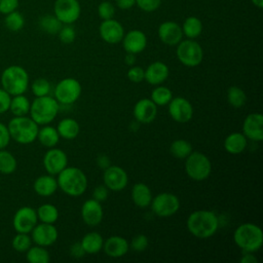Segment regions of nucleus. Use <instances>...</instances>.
Here are the masks:
<instances>
[{"label":"nucleus","instance_id":"nucleus-1","mask_svg":"<svg viewBox=\"0 0 263 263\" xmlns=\"http://www.w3.org/2000/svg\"><path fill=\"white\" fill-rule=\"evenodd\" d=\"M186 227L193 236L205 239L218 231L219 218L213 211L197 210L188 216Z\"/></svg>","mask_w":263,"mask_h":263},{"label":"nucleus","instance_id":"nucleus-2","mask_svg":"<svg viewBox=\"0 0 263 263\" xmlns=\"http://www.w3.org/2000/svg\"><path fill=\"white\" fill-rule=\"evenodd\" d=\"M58 187L67 195L77 197L87 188V177L84 172L75 166H66L58 174Z\"/></svg>","mask_w":263,"mask_h":263},{"label":"nucleus","instance_id":"nucleus-3","mask_svg":"<svg viewBox=\"0 0 263 263\" xmlns=\"http://www.w3.org/2000/svg\"><path fill=\"white\" fill-rule=\"evenodd\" d=\"M233 241L242 252L255 253L263 245V231L254 223L240 224L234 230Z\"/></svg>","mask_w":263,"mask_h":263},{"label":"nucleus","instance_id":"nucleus-4","mask_svg":"<svg viewBox=\"0 0 263 263\" xmlns=\"http://www.w3.org/2000/svg\"><path fill=\"white\" fill-rule=\"evenodd\" d=\"M10 138L23 145L31 144L37 139L39 125L31 118L26 116H14L8 122Z\"/></svg>","mask_w":263,"mask_h":263},{"label":"nucleus","instance_id":"nucleus-5","mask_svg":"<svg viewBox=\"0 0 263 263\" xmlns=\"http://www.w3.org/2000/svg\"><path fill=\"white\" fill-rule=\"evenodd\" d=\"M60 110L59 102L49 96L35 97L30 106V117L38 124L45 125L53 121Z\"/></svg>","mask_w":263,"mask_h":263},{"label":"nucleus","instance_id":"nucleus-6","mask_svg":"<svg viewBox=\"0 0 263 263\" xmlns=\"http://www.w3.org/2000/svg\"><path fill=\"white\" fill-rule=\"evenodd\" d=\"M0 81L2 88L10 96L23 95L29 87V74L23 67L12 65L4 69Z\"/></svg>","mask_w":263,"mask_h":263},{"label":"nucleus","instance_id":"nucleus-7","mask_svg":"<svg viewBox=\"0 0 263 263\" xmlns=\"http://www.w3.org/2000/svg\"><path fill=\"white\" fill-rule=\"evenodd\" d=\"M185 172L193 181H203L209 178L212 172V162L210 158L201 152H191L185 158Z\"/></svg>","mask_w":263,"mask_h":263},{"label":"nucleus","instance_id":"nucleus-8","mask_svg":"<svg viewBox=\"0 0 263 263\" xmlns=\"http://www.w3.org/2000/svg\"><path fill=\"white\" fill-rule=\"evenodd\" d=\"M176 55L181 64L193 68L202 62L203 50L197 41L187 38L177 44Z\"/></svg>","mask_w":263,"mask_h":263},{"label":"nucleus","instance_id":"nucleus-9","mask_svg":"<svg viewBox=\"0 0 263 263\" xmlns=\"http://www.w3.org/2000/svg\"><path fill=\"white\" fill-rule=\"evenodd\" d=\"M82 86L80 82L72 77H67L58 82L54 87V99L59 104H74L81 96Z\"/></svg>","mask_w":263,"mask_h":263},{"label":"nucleus","instance_id":"nucleus-10","mask_svg":"<svg viewBox=\"0 0 263 263\" xmlns=\"http://www.w3.org/2000/svg\"><path fill=\"white\" fill-rule=\"evenodd\" d=\"M152 212L161 218L175 215L180 209V199L177 195L170 192H161L152 197L150 203Z\"/></svg>","mask_w":263,"mask_h":263},{"label":"nucleus","instance_id":"nucleus-11","mask_svg":"<svg viewBox=\"0 0 263 263\" xmlns=\"http://www.w3.org/2000/svg\"><path fill=\"white\" fill-rule=\"evenodd\" d=\"M81 13V6L78 0H55L53 5V14L63 25L75 23Z\"/></svg>","mask_w":263,"mask_h":263},{"label":"nucleus","instance_id":"nucleus-12","mask_svg":"<svg viewBox=\"0 0 263 263\" xmlns=\"http://www.w3.org/2000/svg\"><path fill=\"white\" fill-rule=\"evenodd\" d=\"M103 182L109 190L119 192L127 186L128 176L121 166L110 164L104 170Z\"/></svg>","mask_w":263,"mask_h":263},{"label":"nucleus","instance_id":"nucleus-13","mask_svg":"<svg viewBox=\"0 0 263 263\" xmlns=\"http://www.w3.org/2000/svg\"><path fill=\"white\" fill-rule=\"evenodd\" d=\"M38 222L36 210L25 205L20 208L12 219V225L16 232L30 233Z\"/></svg>","mask_w":263,"mask_h":263},{"label":"nucleus","instance_id":"nucleus-14","mask_svg":"<svg viewBox=\"0 0 263 263\" xmlns=\"http://www.w3.org/2000/svg\"><path fill=\"white\" fill-rule=\"evenodd\" d=\"M167 105L168 114L176 122L186 123L191 120L193 116V107L187 99L183 97H173Z\"/></svg>","mask_w":263,"mask_h":263},{"label":"nucleus","instance_id":"nucleus-15","mask_svg":"<svg viewBox=\"0 0 263 263\" xmlns=\"http://www.w3.org/2000/svg\"><path fill=\"white\" fill-rule=\"evenodd\" d=\"M43 166L49 175H58L68 166V156L66 152L59 148H49L43 156Z\"/></svg>","mask_w":263,"mask_h":263},{"label":"nucleus","instance_id":"nucleus-16","mask_svg":"<svg viewBox=\"0 0 263 263\" xmlns=\"http://www.w3.org/2000/svg\"><path fill=\"white\" fill-rule=\"evenodd\" d=\"M31 238L36 245L41 247H49L53 245L59 237V232L53 224L40 223L32 229Z\"/></svg>","mask_w":263,"mask_h":263},{"label":"nucleus","instance_id":"nucleus-17","mask_svg":"<svg viewBox=\"0 0 263 263\" xmlns=\"http://www.w3.org/2000/svg\"><path fill=\"white\" fill-rule=\"evenodd\" d=\"M242 134L249 140L261 142L263 140V115L259 112L247 115L242 122Z\"/></svg>","mask_w":263,"mask_h":263},{"label":"nucleus","instance_id":"nucleus-18","mask_svg":"<svg viewBox=\"0 0 263 263\" xmlns=\"http://www.w3.org/2000/svg\"><path fill=\"white\" fill-rule=\"evenodd\" d=\"M99 33L105 42L109 44H116L121 42L124 36V28L118 21L110 18L105 20L100 24Z\"/></svg>","mask_w":263,"mask_h":263},{"label":"nucleus","instance_id":"nucleus-19","mask_svg":"<svg viewBox=\"0 0 263 263\" xmlns=\"http://www.w3.org/2000/svg\"><path fill=\"white\" fill-rule=\"evenodd\" d=\"M160 41L168 46L177 45L183 39V32L181 26L173 21H165L161 23L157 30Z\"/></svg>","mask_w":263,"mask_h":263},{"label":"nucleus","instance_id":"nucleus-20","mask_svg":"<svg viewBox=\"0 0 263 263\" xmlns=\"http://www.w3.org/2000/svg\"><path fill=\"white\" fill-rule=\"evenodd\" d=\"M135 119L142 124H148L154 121L157 115V106L151 99H140L134 106L133 110Z\"/></svg>","mask_w":263,"mask_h":263},{"label":"nucleus","instance_id":"nucleus-21","mask_svg":"<svg viewBox=\"0 0 263 263\" xmlns=\"http://www.w3.org/2000/svg\"><path fill=\"white\" fill-rule=\"evenodd\" d=\"M103 216L104 211L100 201L90 198L83 202L81 206V218L86 225L90 227L99 225L103 220Z\"/></svg>","mask_w":263,"mask_h":263},{"label":"nucleus","instance_id":"nucleus-22","mask_svg":"<svg viewBox=\"0 0 263 263\" xmlns=\"http://www.w3.org/2000/svg\"><path fill=\"white\" fill-rule=\"evenodd\" d=\"M121 42L126 52L137 54L142 52L146 48L147 37L144 32L135 29L128 31L127 33H124Z\"/></svg>","mask_w":263,"mask_h":263},{"label":"nucleus","instance_id":"nucleus-23","mask_svg":"<svg viewBox=\"0 0 263 263\" xmlns=\"http://www.w3.org/2000/svg\"><path fill=\"white\" fill-rule=\"evenodd\" d=\"M145 80L151 85L162 84L170 75V69L163 62L156 61L151 63L145 70Z\"/></svg>","mask_w":263,"mask_h":263},{"label":"nucleus","instance_id":"nucleus-24","mask_svg":"<svg viewBox=\"0 0 263 263\" xmlns=\"http://www.w3.org/2000/svg\"><path fill=\"white\" fill-rule=\"evenodd\" d=\"M128 249L129 243L123 236L112 235L104 241L102 250L111 258H120L128 252Z\"/></svg>","mask_w":263,"mask_h":263},{"label":"nucleus","instance_id":"nucleus-25","mask_svg":"<svg viewBox=\"0 0 263 263\" xmlns=\"http://www.w3.org/2000/svg\"><path fill=\"white\" fill-rule=\"evenodd\" d=\"M57 179L52 175H42L38 177L33 183L34 191L43 197L52 195L58 189Z\"/></svg>","mask_w":263,"mask_h":263},{"label":"nucleus","instance_id":"nucleus-26","mask_svg":"<svg viewBox=\"0 0 263 263\" xmlns=\"http://www.w3.org/2000/svg\"><path fill=\"white\" fill-rule=\"evenodd\" d=\"M130 195H132L133 202L141 209H145L149 206L153 197L149 186L142 182L136 183L133 186Z\"/></svg>","mask_w":263,"mask_h":263},{"label":"nucleus","instance_id":"nucleus-27","mask_svg":"<svg viewBox=\"0 0 263 263\" xmlns=\"http://www.w3.org/2000/svg\"><path fill=\"white\" fill-rule=\"evenodd\" d=\"M224 149L230 154H239L245 151L248 145V139L242 133H231L224 140Z\"/></svg>","mask_w":263,"mask_h":263},{"label":"nucleus","instance_id":"nucleus-28","mask_svg":"<svg viewBox=\"0 0 263 263\" xmlns=\"http://www.w3.org/2000/svg\"><path fill=\"white\" fill-rule=\"evenodd\" d=\"M85 254H97L103 249V236L96 231L86 233L79 241Z\"/></svg>","mask_w":263,"mask_h":263},{"label":"nucleus","instance_id":"nucleus-29","mask_svg":"<svg viewBox=\"0 0 263 263\" xmlns=\"http://www.w3.org/2000/svg\"><path fill=\"white\" fill-rule=\"evenodd\" d=\"M57 130L60 135V138L66 140H73L78 136L80 132V126L77 120H75L74 118L66 117L60 120L57 126Z\"/></svg>","mask_w":263,"mask_h":263},{"label":"nucleus","instance_id":"nucleus-30","mask_svg":"<svg viewBox=\"0 0 263 263\" xmlns=\"http://www.w3.org/2000/svg\"><path fill=\"white\" fill-rule=\"evenodd\" d=\"M36 140H38L42 146L46 148H52L55 147V145L59 143L60 135L55 127L45 124L39 128Z\"/></svg>","mask_w":263,"mask_h":263},{"label":"nucleus","instance_id":"nucleus-31","mask_svg":"<svg viewBox=\"0 0 263 263\" xmlns=\"http://www.w3.org/2000/svg\"><path fill=\"white\" fill-rule=\"evenodd\" d=\"M181 28L183 36H186L188 39H195L202 32V23L196 16H188L183 22Z\"/></svg>","mask_w":263,"mask_h":263},{"label":"nucleus","instance_id":"nucleus-32","mask_svg":"<svg viewBox=\"0 0 263 263\" xmlns=\"http://www.w3.org/2000/svg\"><path fill=\"white\" fill-rule=\"evenodd\" d=\"M31 103L29 99L23 95H16L11 96L10 105H9V111L14 116H26L29 114Z\"/></svg>","mask_w":263,"mask_h":263},{"label":"nucleus","instance_id":"nucleus-33","mask_svg":"<svg viewBox=\"0 0 263 263\" xmlns=\"http://www.w3.org/2000/svg\"><path fill=\"white\" fill-rule=\"evenodd\" d=\"M37 218L42 223L54 224L59 219V210L51 203H43L37 210Z\"/></svg>","mask_w":263,"mask_h":263},{"label":"nucleus","instance_id":"nucleus-34","mask_svg":"<svg viewBox=\"0 0 263 263\" xmlns=\"http://www.w3.org/2000/svg\"><path fill=\"white\" fill-rule=\"evenodd\" d=\"M39 28L50 35H55L61 30L63 24L54 14H45L39 18Z\"/></svg>","mask_w":263,"mask_h":263},{"label":"nucleus","instance_id":"nucleus-35","mask_svg":"<svg viewBox=\"0 0 263 263\" xmlns=\"http://www.w3.org/2000/svg\"><path fill=\"white\" fill-rule=\"evenodd\" d=\"M26 259L30 263H48L50 256L45 247L36 245L26 251Z\"/></svg>","mask_w":263,"mask_h":263},{"label":"nucleus","instance_id":"nucleus-36","mask_svg":"<svg viewBox=\"0 0 263 263\" xmlns=\"http://www.w3.org/2000/svg\"><path fill=\"white\" fill-rule=\"evenodd\" d=\"M150 99L156 106H164L173 99V92L167 86L159 84L151 91Z\"/></svg>","mask_w":263,"mask_h":263},{"label":"nucleus","instance_id":"nucleus-37","mask_svg":"<svg viewBox=\"0 0 263 263\" xmlns=\"http://www.w3.org/2000/svg\"><path fill=\"white\" fill-rule=\"evenodd\" d=\"M17 162L12 153L5 149L0 150V174L10 175L16 170Z\"/></svg>","mask_w":263,"mask_h":263},{"label":"nucleus","instance_id":"nucleus-38","mask_svg":"<svg viewBox=\"0 0 263 263\" xmlns=\"http://www.w3.org/2000/svg\"><path fill=\"white\" fill-rule=\"evenodd\" d=\"M170 152L174 157L178 159H185L192 152V146L188 141L184 139H178L171 144Z\"/></svg>","mask_w":263,"mask_h":263},{"label":"nucleus","instance_id":"nucleus-39","mask_svg":"<svg viewBox=\"0 0 263 263\" xmlns=\"http://www.w3.org/2000/svg\"><path fill=\"white\" fill-rule=\"evenodd\" d=\"M4 26L7 30L11 32H18L25 26V18L24 15L17 11L16 9L4 14Z\"/></svg>","mask_w":263,"mask_h":263},{"label":"nucleus","instance_id":"nucleus-40","mask_svg":"<svg viewBox=\"0 0 263 263\" xmlns=\"http://www.w3.org/2000/svg\"><path fill=\"white\" fill-rule=\"evenodd\" d=\"M227 102L233 108H241L247 102L246 92L238 86H230L227 89Z\"/></svg>","mask_w":263,"mask_h":263},{"label":"nucleus","instance_id":"nucleus-41","mask_svg":"<svg viewBox=\"0 0 263 263\" xmlns=\"http://www.w3.org/2000/svg\"><path fill=\"white\" fill-rule=\"evenodd\" d=\"M12 248L17 252H26L32 246V238L29 233L16 232L11 241Z\"/></svg>","mask_w":263,"mask_h":263},{"label":"nucleus","instance_id":"nucleus-42","mask_svg":"<svg viewBox=\"0 0 263 263\" xmlns=\"http://www.w3.org/2000/svg\"><path fill=\"white\" fill-rule=\"evenodd\" d=\"M31 90L35 97L48 96L50 92V83L45 78H37L32 82Z\"/></svg>","mask_w":263,"mask_h":263},{"label":"nucleus","instance_id":"nucleus-43","mask_svg":"<svg viewBox=\"0 0 263 263\" xmlns=\"http://www.w3.org/2000/svg\"><path fill=\"white\" fill-rule=\"evenodd\" d=\"M98 14L99 16L105 21L113 18L115 15V6L110 1H103L98 6Z\"/></svg>","mask_w":263,"mask_h":263},{"label":"nucleus","instance_id":"nucleus-44","mask_svg":"<svg viewBox=\"0 0 263 263\" xmlns=\"http://www.w3.org/2000/svg\"><path fill=\"white\" fill-rule=\"evenodd\" d=\"M58 35L61 42L65 44H71L76 38V32L71 25H63Z\"/></svg>","mask_w":263,"mask_h":263},{"label":"nucleus","instance_id":"nucleus-45","mask_svg":"<svg viewBox=\"0 0 263 263\" xmlns=\"http://www.w3.org/2000/svg\"><path fill=\"white\" fill-rule=\"evenodd\" d=\"M148 245H149L148 237L145 234H138L133 237L129 247L136 252H142L148 248Z\"/></svg>","mask_w":263,"mask_h":263},{"label":"nucleus","instance_id":"nucleus-46","mask_svg":"<svg viewBox=\"0 0 263 263\" xmlns=\"http://www.w3.org/2000/svg\"><path fill=\"white\" fill-rule=\"evenodd\" d=\"M126 75H127L128 80L134 83H140L143 80H145L144 69L141 67H138V66H130Z\"/></svg>","mask_w":263,"mask_h":263},{"label":"nucleus","instance_id":"nucleus-47","mask_svg":"<svg viewBox=\"0 0 263 263\" xmlns=\"http://www.w3.org/2000/svg\"><path fill=\"white\" fill-rule=\"evenodd\" d=\"M161 4V0H136V5L145 12L155 11Z\"/></svg>","mask_w":263,"mask_h":263},{"label":"nucleus","instance_id":"nucleus-48","mask_svg":"<svg viewBox=\"0 0 263 263\" xmlns=\"http://www.w3.org/2000/svg\"><path fill=\"white\" fill-rule=\"evenodd\" d=\"M18 6V0H0V13L6 14L15 10Z\"/></svg>","mask_w":263,"mask_h":263},{"label":"nucleus","instance_id":"nucleus-49","mask_svg":"<svg viewBox=\"0 0 263 263\" xmlns=\"http://www.w3.org/2000/svg\"><path fill=\"white\" fill-rule=\"evenodd\" d=\"M10 100L11 96L3 88H0V114L9 110Z\"/></svg>","mask_w":263,"mask_h":263},{"label":"nucleus","instance_id":"nucleus-50","mask_svg":"<svg viewBox=\"0 0 263 263\" xmlns=\"http://www.w3.org/2000/svg\"><path fill=\"white\" fill-rule=\"evenodd\" d=\"M11 138L8 132L7 125L0 122V150L6 148V146L9 144Z\"/></svg>","mask_w":263,"mask_h":263},{"label":"nucleus","instance_id":"nucleus-51","mask_svg":"<svg viewBox=\"0 0 263 263\" xmlns=\"http://www.w3.org/2000/svg\"><path fill=\"white\" fill-rule=\"evenodd\" d=\"M108 194H109V189L105 186V185H100V186H97L95 189H93V192H92V197L98 200V201H104L107 199L108 197Z\"/></svg>","mask_w":263,"mask_h":263},{"label":"nucleus","instance_id":"nucleus-52","mask_svg":"<svg viewBox=\"0 0 263 263\" xmlns=\"http://www.w3.org/2000/svg\"><path fill=\"white\" fill-rule=\"evenodd\" d=\"M70 255L74 258H81L85 255L80 242H75L70 247Z\"/></svg>","mask_w":263,"mask_h":263},{"label":"nucleus","instance_id":"nucleus-53","mask_svg":"<svg viewBox=\"0 0 263 263\" xmlns=\"http://www.w3.org/2000/svg\"><path fill=\"white\" fill-rule=\"evenodd\" d=\"M115 4L118 8L126 10L136 5V0H115Z\"/></svg>","mask_w":263,"mask_h":263},{"label":"nucleus","instance_id":"nucleus-54","mask_svg":"<svg viewBox=\"0 0 263 263\" xmlns=\"http://www.w3.org/2000/svg\"><path fill=\"white\" fill-rule=\"evenodd\" d=\"M240 262L241 263H257L258 259L256 258V256L253 253L243 252V255L240 258Z\"/></svg>","mask_w":263,"mask_h":263},{"label":"nucleus","instance_id":"nucleus-55","mask_svg":"<svg viewBox=\"0 0 263 263\" xmlns=\"http://www.w3.org/2000/svg\"><path fill=\"white\" fill-rule=\"evenodd\" d=\"M97 163H98V165L100 166V167H102V168H106V167H108L109 165H110V159L108 158V156H106V155H100V156H98V158H97Z\"/></svg>","mask_w":263,"mask_h":263},{"label":"nucleus","instance_id":"nucleus-56","mask_svg":"<svg viewBox=\"0 0 263 263\" xmlns=\"http://www.w3.org/2000/svg\"><path fill=\"white\" fill-rule=\"evenodd\" d=\"M135 55H136V54L126 52V55H125V58H124L125 64L128 65V66H134V64H135V62H136V57H135Z\"/></svg>","mask_w":263,"mask_h":263},{"label":"nucleus","instance_id":"nucleus-57","mask_svg":"<svg viewBox=\"0 0 263 263\" xmlns=\"http://www.w3.org/2000/svg\"><path fill=\"white\" fill-rule=\"evenodd\" d=\"M251 1L258 8H262L263 7V0H251Z\"/></svg>","mask_w":263,"mask_h":263}]
</instances>
